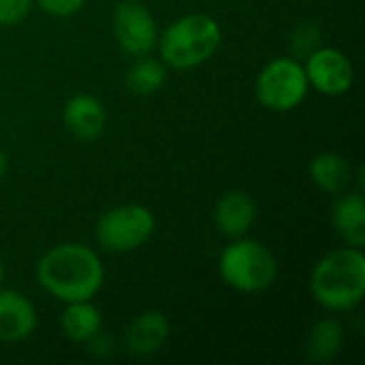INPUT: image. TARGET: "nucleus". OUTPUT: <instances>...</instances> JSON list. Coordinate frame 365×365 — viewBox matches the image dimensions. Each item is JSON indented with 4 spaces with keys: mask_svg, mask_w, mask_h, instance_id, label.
I'll return each mask as SVG.
<instances>
[{
    "mask_svg": "<svg viewBox=\"0 0 365 365\" xmlns=\"http://www.w3.org/2000/svg\"><path fill=\"white\" fill-rule=\"evenodd\" d=\"M36 282L51 297L73 304L96 297L105 282L101 257L86 244L64 242L49 248L36 263Z\"/></svg>",
    "mask_w": 365,
    "mask_h": 365,
    "instance_id": "obj_1",
    "label": "nucleus"
},
{
    "mask_svg": "<svg viewBox=\"0 0 365 365\" xmlns=\"http://www.w3.org/2000/svg\"><path fill=\"white\" fill-rule=\"evenodd\" d=\"M310 293L329 312H351L365 297V255L344 246L327 252L310 274Z\"/></svg>",
    "mask_w": 365,
    "mask_h": 365,
    "instance_id": "obj_2",
    "label": "nucleus"
},
{
    "mask_svg": "<svg viewBox=\"0 0 365 365\" xmlns=\"http://www.w3.org/2000/svg\"><path fill=\"white\" fill-rule=\"evenodd\" d=\"M220 24L205 13H190L169 24L158 34L156 47L167 68L190 71L205 64L220 47Z\"/></svg>",
    "mask_w": 365,
    "mask_h": 365,
    "instance_id": "obj_3",
    "label": "nucleus"
},
{
    "mask_svg": "<svg viewBox=\"0 0 365 365\" xmlns=\"http://www.w3.org/2000/svg\"><path fill=\"white\" fill-rule=\"evenodd\" d=\"M218 272L227 287L240 293H263L278 280V259L261 242L250 237L233 240L218 259Z\"/></svg>",
    "mask_w": 365,
    "mask_h": 365,
    "instance_id": "obj_4",
    "label": "nucleus"
},
{
    "mask_svg": "<svg viewBox=\"0 0 365 365\" xmlns=\"http://www.w3.org/2000/svg\"><path fill=\"white\" fill-rule=\"evenodd\" d=\"M310 83L306 68L297 58H274L269 60L255 81L257 101L276 113L297 109L308 96Z\"/></svg>",
    "mask_w": 365,
    "mask_h": 365,
    "instance_id": "obj_5",
    "label": "nucleus"
},
{
    "mask_svg": "<svg viewBox=\"0 0 365 365\" xmlns=\"http://www.w3.org/2000/svg\"><path fill=\"white\" fill-rule=\"evenodd\" d=\"M156 231V216L139 203L107 210L96 222V242L103 250L124 255L141 248Z\"/></svg>",
    "mask_w": 365,
    "mask_h": 365,
    "instance_id": "obj_6",
    "label": "nucleus"
},
{
    "mask_svg": "<svg viewBox=\"0 0 365 365\" xmlns=\"http://www.w3.org/2000/svg\"><path fill=\"white\" fill-rule=\"evenodd\" d=\"M113 34L118 45L135 58L150 56L158 43V26L141 0H122L113 11Z\"/></svg>",
    "mask_w": 365,
    "mask_h": 365,
    "instance_id": "obj_7",
    "label": "nucleus"
},
{
    "mask_svg": "<svg viewBox=\"0 0 365 365\" xmlns=\"http://www.w3.org/2000/svg\"><path fill=\"white\" fill-rule=\"evenodd\" d=\"M306 77L310 88L325 96H344L355 83L351 58L336 47H317L306 56Z\"/></svg>",
    "mask_w": 365,
    "mask_h": 365,
    "instance_id": "obj_8",
    "label": "nucleus"
},
{
    "mask_svg": "<svg viewBox=\"0 0 365 365\" xmlns=\"http://www.w3.org/2000/svg\"><path fill=\"white\" fill-rule=\"evenodd\" d=\"M62 122L79 141H96L107 126V109L94 94H75L64 103Z\"/></svg>",
    "mask_w": 365,
    "mask_h": 365,
    "instance_id": "obj_9",
    "label": "nucleus"
},
{
    "mask_svg": "<svg viewBox=\"0 0 365 365\" xmlns=\"http://www.w3.org/2000/svg\"><path fill=\"white\" fill-rule=\"evenodd\" d=\"M38 325L34 304L19 291L0 287V342H24Z\"/></svg>",
    "mask_w": 365,
    "mask_h": 365,
    "instance_id": "obj_10",
    "label": "nucleus"
},
{
    "mask_svg": "<svg viewBox=\"0 0 365 365\" xmlns=\"http://www.w3.org/2000/svg\"><path fill=\"white\" fill-rule=\"evenodd\" d=\"M169 334H171L169 319L158 310H148L130 321L124 336V344L130 355L150 357L167 344Z\"/></svg>",
    "mask_w": 365,
    "mask_h": 365,
    "instance_id": "obj_11",
    "label": "nucleus"
},
{
    "mask_svg": "<svg viewBox=\"0 0 365 365\" xmlns=\"http://www.w3.org/2000/svg\"><path fill=\"white\" fill-rule=\"evenodd\" d=\"M255 220H257V203L246 190L225 192L214 207L216 229L231 240L248 235Z\"/></svg>",
    "mask_w": 365,
    "mask_h": 365,
    "instance_id": "obj_12",
    "label": "nucleus"
},
{
    "mask_svg": "<svg viewBox=\"0 0 365 365\" xmlns=\"http://www.w3.org/2000/svg\"><path fill=\"white\" fill-rule=\"evenodd\" d=\"M331 222L336 233L346 246L364 248L365 246V201L361 190H346L338 195L334 210H331Z\"/></svg>",
    "mask_w": 365,
    "mask_h": 365,
    "instance_id": "obj_13",
    "label": "nucleus"
},
{
    "mask_svg": "<svg viewBox=\"0 0 365 365\" xmlns=\"http://www.w3.org/2000/svg\"><path fill=\"white\" fill-rule=\"evenodd\" d=\"M310 178L323 192L338 197L351 188L355 171L346 156H342L338 152H323L312 158Z\"/></svg>",
    "mask_w": 365,
    "mask_h": 365,
    "instance_id": "obj_14",
    "label": "nucleus"
},
{
    "mask_svg": "<svg viewBox=\"0 0 365 365\" xmlns=\"http://www.w3.org/2000/svg\"><path fill=\"white\" fill-rule=\"evenodd\" d=\"M60 327H62V334L71 342L86 344L96 334H101L103 317H101V310L92 304V299L73 302V304H66V308L62 310Z\"/></svg>",
    "mask_w": 365,
    "mask_h": 365,
    "instance_id": "obj_15",
    "label": "nucleus"
},
{
    "mask_svg": "<svg viewBox=\"0 0 365 365\" xmlns=\"http://www.w3.org/2000/svg\"><path fill=\"white\" fill-rule=\"evenodd\" d=\"M344 346V327L336 319H323L319 321L306 342V353L310 361L325 364L331 361Z\"/></svg>",
    "mask_w": 365,
    "mask_h": 365,
    "instance_id": "obj_16",
    "label": "nucleus"
},
{
    "mask_svg": "<svg viewBox=\"0 0 365 365\" xmlns=\"http://www.w3.org/2000/svg\"><path fill=\"white\" fill-rule=\"evenodd\" d=\"M126 88L135 96H152L167 81V66L163 60L141 56L126 73Z\"/></svg>",
    "mask_w": 365,
    "mask_h": 365,
    "instance_id": "obj_17",
    "label": "nucleus"
},
{
    "mask_svg": "<svg viewBox=\"0 0 365 365\" xmlns=\"http://www.w3.org/2000/svg\"><path fill=\"white\" fill-rule=\"evenodd\" d=\"M34 6V0H0V26L21 24Z\"/></svg>",
    "mask_w": 365,
    "mask_h": 365,
    "instance_id": "obj_18",
    "label": "nucleus"
},
{
    "mask_svg": "<svg viewBox=\"0 0 365 365\" xmlns=\"http://www.w3.org/2000/svg\"><path fill=\"white\" fill-rule=\"evenodd\" d=\"M319 41H321V34L317 30V26H299L293 34V51L295 56H308L312 53L317 47H319Z\"/></svg>",
    "mask_w": 365,
    "mask_h": 365,
    "instance_id": "obj_19",
    "label": "nucleus"
},
{
    "mask_svg": "<svg viewBox=\"0 0 365 365\" xmlns=\"http://www.w3.org/2000/svg\"><path fill=\"white\" fill-rule=\"evenodd\" d=\"M34 4L53 17H71L75 13H79L86 4V0H34Z\"/></svg>",
    "mask_w": 365,
    "mask_h": 365,
    "instance_id": "obj_20",
    "label": "nucleus"
},
{
    "mask_svg": "<svg viewBox=\"0 0 365 365\" xmlns=\"http://www.w3.org/2000/svg\"><path fill=\"white\" fill-rule=\"evenodd\" d=\"M9 171V156L4 150H0V180L4 178V173Z\"/></svg>",
    "mask_w": 365,
    "mask_h": 365,
    "instance_id": "obj_21",
    "label": "nucleus"
},
{
    "mask_svg": "<svg viewBox=\"0 0 365 365\" xmlns=\"http://www.w3.org/2000/svg\"><path fill=\"white\" fill-rule=\"evenodd\" d=\"M2 282H4V263L0 259V287H2Z\"/></svg>",
    "mask_w": 365,
    "mask_h": 365,
    "instance_id": "obj_22",
    "label": "nucleus"
}]
</instances>
